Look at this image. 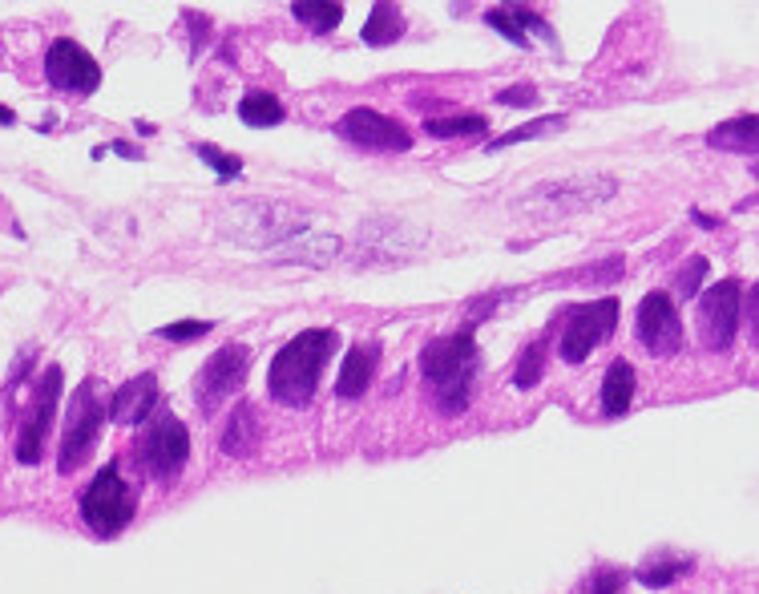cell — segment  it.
Returning a JSON list of instances; mask_svg holds the SVG:
<instances>
[{"label": "cell", "instance_id": "484cf974", "mask_svg": "<svg viewBox=\"0 0 759 594\" xmlns=\"http://www.w3.org/2000/svg\"><path fill=\"white\" fill-rule=\"evenodd\" d=\"M194 154H198L206 166L219 170V178H223V182H231V178H239V174H243V162H239L235 154H227V150H219V146H210V142H198V146H194Z\"/></svg>", "mask_w": 759, "mask_h": 594}, {"label": "cell", "instance_id": "8992f818", "mask_svg": "<svg viewBox=\"0 0 759 594\" xmlns=\"http://www.w3.org/2000/svg\"><path fill=\"white\" fill-rule=\"evenodd\" d=\"M247 372H251V348L247 344H223L219 352H214L206 364H202V372H198V380H194V401H198V409L202 413H214L231 392H239V384L247 380Z\"/></svg>", "mask_w": 759, "mask_h": 594}, {"label": "cell", "instance_id": "6da1fadb", "mask_svg": "<svg viewBox=\"0 0 759 594\" xmlns=\"http://www.w3.org/2000/svg\"><path fill=\"white\" fill-rule=\"evenodd\" d=\"M420 372L432 384V396H437L441 413L461 417L473 401V376H477V340L473 328L449 332L428 340L420 352Z\"/></svg>", "mask_w": 759, "mask_h": 594}, {"label": "cell", "instance_id": "3957f363", "mask_svg": "<svg viewBox=\"0 0 759 594\" xmlns=\"http://www.w3.org/2000/svg\"><path fill=\"white\" fill-rule=\"evenodd\" d=\"M138 510V493L134 485L122 477V465L110 461L81 493V518L97 538H118Z\"/></svg>", "mask_w": 759, "mask_h": 594}, {"label": "cell", "instance_id": "603a6c76", "mask_svg": "<svg viewBox=\"0 0 759 594\" xmlns=\"http://www.w3.org/2000/svg\"><path fill=\"white\" fill-rule=\"evenodd\" d=\"M485 118L481 114H461V118H428L424 130L432 138H481L485 134Z\"/></svg>", "mask_w": 759, "mask_h": 594}, {"label": "cell", "instance_id": "30bf717a", "mask_svg": "<svg viewBox=\"0 0 759 594\" xmlns=\"http://www.w3.org/2000/svg\"><path fill=\"white\" fill-rule=\"evenodd\" d=\"M739 287H743L739 279H723V283L707 287L699 300V332L711 352L731 348V340L739 332Z\"/></svg>", "mask_w": 759, "mask_h": 594}, {"label": "cell", "instance_id": "9a60e30c", "mask_svg": "<svg viewBox=\"0 0 759 594\" xmlns=\"http://www.w3.org/2000/svg\"><path fill=\"white\" fill-rule=\"evenodd\" d=\"M485 21H489L501 37H509L517 49H529V33H525V29H537L541 37H550V41H554V33L546 29V21H541L533 9H525V5H505V9L497 5V9L485 13Z\"/></svg>", "mask_w": 759, "mask_h": 594}, {"label": "cell", "instance_id": "f546056e", "mask_svg": "<svg viewBox=\"0 0 759 594\" xmlns=\"http://www.w3.org/2000/svg\"><path fill=\"white\" fill-rule=\"evenodd\" d=\"M497 102H501V106H533L537 93H533L529 85H513V89H501V93H497Z\"/></svg>", "mask_w": 759, "mask_h": 594}, {"label": "cell", "instance_id": "e0dca14e", "mask_svg": "<svg viewBox=\"0 0 759 594\" xmlns=\"http://www.w3.org/2000/svg\"><path fill=\"white\" fill-rule=\"evenodd\" d=\"M634 388H638V376L626 360H614L606 368V380H602V413L606 417H622L634 401Z\"/></svg>", "mask_w": 759, "mask_h": 594}, {"label": "cell", "instance_id": "52a82bcc", "mask_svg": "<svg viewBox=\"0 0 759 594\" xmlns=\"http://www.w3.org/2000/svg\"><path fill=\"white\" fill-rule=\"evenodd\" d=\"M101 401H97V388L93 380H85L77 392H73V405H69V417H65V433H61V453H57V469L61 473H73L89 449L97 445V433H101Z\"/></svg>", "mask_w": 759, "mask_h": 594}, {"label": "cell", "instance_id": "2e32d148", "mask_svg": "<svg viewBox=\"0 0 759 594\" xmlns=\"http://www.w3.org/2000/svg\"><path fill=\"white\" fill-rule=\"evenodd\" d=\"M376 364H380V352L368 348V344H356L344 356V368H340V380H336V392L344 396V401H356V396L368 392V384L376 376Z\"/></svg>", "mask_w": 759, "mask_h": 594}, {"label": "cell", "instance_id": "277c9868", "mask_svg": "<svg viewBox=\"0 0 759 594\" xmlns=\"http://www.w3.org/2000/svg\"><path fill=\"white\" fill-rule=\"evenodd\" d=\"M618 328V300H590V304H574L566 312V332H562V360L566 364H582L602 340H610V332Z\"/></svg>", "mask_w": 759, "mask_h": 594}, {"label": "cell", "instance_id": "ac0fdd59", "mask_svg": "<svg viewBox=\"0 0 759 594\" xmlns=\"http://www.w3.org/2000/svg\"><path fill=\"white\" fill-rule=\"evenodd\" d=\"M695 566V558H687V554H671V550H659V554H650L638 570H634V578L642 582V586H667V582H675V578H683L687 570Z\"/></svg>", "mask_w": 759, "mask_h": 594}, {"label": "cell", "instance_id": "7a4b0ae2", "mask_svg": "<svg viewBox=\"0 0 759 594\" xmlns=\"http://www.w3.org/2000/svg\"><path fill=\"white\" fill-rule=\"evenodd\" d=\"M332 352H336V332L332 328H307V332L291 336L279 348V356L271 360V376H267L271 396L287 409H303L315 396L319 372H323V364L332 360Z\"/></svg>", "mask_w": 759, "mask_h": 594}, {"label": "cell", "instance_id": "7c38bea8", "mask_svg": "<svg viewBox=\"0 0 759 594\" xmlns=\"http://www.w3.org/2000/svg\"><path fill=\"white\" fill-rule=\"evenodd\" d=\"M340 134H344L352 146H360V150H380V154H404V150L412 146V134H408L400 122H392L388 114H376V110H368V106L348 110V114L340 118Z\"/></svg>", "mask_w": 759, "mask_h": 594}, {"label": "cell", "instance_id": "8fae6325", "mask_svg": "<svg viewBox=\"0 0 759 594\" xmlns=\"http://www.w3.org/2000/svg\"><path fill=\"white\" fill-rule=\"evenodd\" d=\"M45 77H49L53 89H61V93L89 97V93L101 85V65L93 61L89 49H81V45L69 41V37H61V41H53V49L45 53Z\"/></svg>", "mask_w": 759, "mask_h": 594}, {"label": "cell", "instance_id": "5bb4252c", "mask_svg": "<svg viewBox=\"0 0 759 594\" xmlns=\"http://www.w3.org/2000/svg\"><path fill=\"white\" fill-rule=\"evenodd\" d=\"M259 437H263V425H259V409L251 401H239L235 413L227 417V429H223V441L219 449L227 457H247L259 449Z\"/></svg>", "mask_w": 759, "mask_h": 594}, {"label": "cell", "instance_id": "5b68a950", "mask_svg": "<svg viewBox=\"0 0 759 594\" xmlns=\"http://www.w3.org/2000/svg\"><path fill=\"white\" fill-rule=\"evenodd\" d=\"M134 457L146 473L154 477H174L186 461H190V433L178 417H158L150 421L138 441H134Z\"/></svg>", "mask_w": 759, "mask_h": 594}, {"label": "cell", "instance_id": "4316f807", "mask_svg": "<svg viewBox=\"0 0 759 594\" xmlns=\"http://www.w3.org/2000/svg\"><path fill=\"white\" fill-rule=\"evenodd\" d=\"M703 275H707V259H703V255H691V259H687V267L675 275V287H679L683 300H695V295H699V283H703Z\"/></svg>", "mask_w": 759, "mask_h": 594}, {"label": "cell", "instance_id": "ba28073f", "mask_svg": "<svg viewBox=\"0 0 759 594\" xmlns=\"http://www.w3.org/2000/svg\"><path fill=\"white\" fill-rule=\"evenodd\" d=\"M57 396H61V368L53 364L37 380L33 405H29V413L21 417V429H17V461L21 465H37L41 461L45 437H49V425H53V409H57Z\"/></svg>", "mask_w": 759, "mask_h": 594}, {"label": "cell", "instance_id": "7402d4cb", "mask_svg": "<svg viewBox=\"0 0 759 594\" xmlns=\"http://www.w3.org/2000/svg\"><path fill=\"white\" fill-rule=\"evenodd\" d=\"M291 17H295L299 25H307L311 33H332V29L340 25L344 9L332 5V0H311V5H291Z\"/></svg>", "mask_w": 759, "mask_h": 594}, {"label": "cell", "instance_id": "d4e9b609", "mask_svg": "<svg viewBox=\"0 0 759 594\" xmlns=\"http://www.w3.org/2000/svg\"><path fill=\"white\" fill-rule=\"evenodd\" d=\"M541 372H546V336L533 340V344L521 352V360H517V368H513V384H517V388H533V384L541 380Z\"/></svg>", "mask_w": 759, "mask_h": 594}, {"label": "cell", "instance_id": "d6986e66", "mask_svg": "<svg viewBox=\"0 0 759 594\" xmlns=\"http://www.w3.org/2000/svg\"><path fill=\"white\" fill-rule=\"evenodd\" d=\"M755 138H759V122L747 114V118H735V122H723L719 130H711V146L715 150H739V154H755Z\"/></svg>", "mask_w": 759, "mask_h": 594}, {"label": "cell", "instance_id": "9c48e42d", "mask_svg": "<svg viewBox=\"0 0 759 594\" xmlns=\"http://www.w3.org/2000/svg\"><path fill=\"white\" fill-rule=\"evenodd\" d=\"M642 348L650 356H675L679 344H683V320H679V308L667 291H650L642 295L638 304V324H634Z\"/></svg>", "mask_w": 759, "mask_h": 594}, {"label": "cell", "instance_id": "4dcf8cb0", "mask_svg": "<svg viewBox=\"0 0 759 594\" xmlns=\"http://www.w3.org/2000/svg\"><path fill=\"white\" fill-rule=\"evenodd\" d=\"M0 122H5V126H9V122H13V114H9V110H5V106H0Z\"/></svg>", "mask_w": 759, "mask_h": 594}, {"label": "cell", "instance_id": "ffe728a7", "mask_svg": "<svg viewBox=\"0 0 759 594\" xmlns=\"http://www.w3.org/2000/svg\"><path fill=\"white\" fill-rule=\"evenodd\" d=\"M404 37V17H400V9L396 5H376L372 9V17H368V29H364V41L368 45H376V49H384V45H396Z\"/></svg>", "mask_w": 759, "mask_h": 594}, {"label": "cell", "instance_id": "cb8c5ba5", "mask_svg": "<svg viewBox=\"0 0 759 594\" xmlns=\"http://www.w3.org/2000/svg\"><path fill=\"white\" fill-rule=\"evenodd\" d=\"M626 570L622 566H594L578 586H574V594H622L626 590Z\"/></svg>", "mask_w": 759, "mask_h": 594}, {"label": "cell", "instance_id": "f1b7e54d", "mask_svg": "<svg viewBox=\"0 0 759 594\" xmlns=\"http://www.w3.org/2000/svg\"><path fill=\"white\" fill-rule=\"evenodd\" d=\"M210 328H214L210 320H194V324H186V320H182V324H166L158 336H162V340H174V344H186V340H198V336H206Z\"/></svg>", "mask_w": 759, "mask_h": 594}, {"label": "cell", "instance_id": "83f0119b", "mask_svg": "<svg viewBox=\"0 0 759 594\" xmlns=\"http://www.w3.org/2000/svg\"><path fill=\"white\" fill-rule=\"evenodd\" d=\"M562 126V118H541V122H529V126H521V130H513V134H501V138H493L489 142V150H505V146H517V142H525V138H537V134H546V130H558Z\"/></svg>", "mask_w": 759, "mask_h": 594}, {"label": "cell", "instance_id": "44dd1931", "mask_svg": "<svg viewBox=\"0 0 759 594\" xmlns=\"http://www.w3.org/2000/svg\"><path fill=\"white\" fill-rule=\"evenodd\" d=\"M239 118L247 122V126H279L283 118H287V110L279 106V97H271V93H263V89H255V93H247L243 102H239Z\"/></svg>", "mask_w": 759, "mask_h": 594}, {"label": "cell", "instance_id": "4fadbf2b", "mask_svg": "<svg viewBox=\"0 0 759 594\" xmlns=\"http://www.w3.org/2000/svg\"><path fill=\"white\" fill-rule=\"evenodd\" d=\"M154 405H158V380H154V372H142L114 392L110 421L114 425H142L154 413Z\"/></svg>", "mask_w": 759, "mask_h": 594}]
</instances>
